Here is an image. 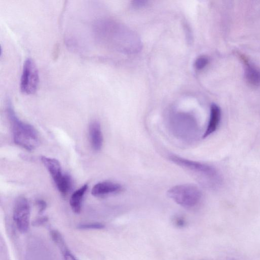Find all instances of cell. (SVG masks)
I'll list each match as a JSON object with an SVG mask.
<instances>
[{"label": "cell", "instance_id": "5b68a950", "mask_svg": "<svg viewBox=\"0 0 260 260\" xmlns=\"http://www.w3.org/2000/svg\"><path fill=\"white\" fill-rule=\"evenodd\" d=\"M168 158L176 165L192 172L215 178L218 176L216 170L212 167L200 162L191 161L175 155H171Z\"/></svg>", "mask_w": 260, "mask_h": 260}, {"label": "cell", "instance_id": "3957f363", "mask_svg": "<svg viewBox=\"0 0 260 260\" xmlns=\"http://www.w3.org/2000/svg\"><path fill=\"white\" fill-rule=\"evenodd\" d=\"M39 84V74L34 61L27 58L24 63L21 79L20 88L22 93L26 95L34 94Z\"/></svg>", "mask_w": 260, "mask_h": 260}, {"label": "cell", "instance_id": "e0dca14e", "mask_svg": "<svg viewBox=\"0 0 260 260\" xmlns=\"http://www.w3.org/2000/svg\"><path fill=\"white\" fill-rule=\"evenodd\" d=\"M37 205L38 207L39 212H43L46 208H47V204L44 201L42 200H38L36 202Z\"/></svg>", "mask_w": 260, "mask_h": 260}, {"label": "cell", "instance_id": "7a4b0ae2", "mask_svg": "<svg viewBox=\"0 0 260 260\" xmlns=\"http://www.w3.org/2000/svg\"><path fill=\"white\" fill-rule=\"evenodd\" d=\"M167 195L177 204L185 208H193L200 203L202 193L197 187L180 185L170 189Z\"/></svg>", "mask_w": 260, "mask_h": 260}, {"label": "cell", "instance_id": "ac0fdd59", "mask_svg": "<svg viewBox=\"0 0 260 260\" xmlns=\"http://www.w3.org/2000/svg\"><path fill=\"white\" fill-rule=\"evenodd\" d=\"M48 221V219L45 217L40 218L36 220L35 222V224L37 225H41Z\"/></svg>", "mask_w": 260, "mask_h": 260}, {"label": "cell", "instance_id": "d6986e66", "mask_svg": "<svg viewBox=\"0 0 260 260\" xmlns=\"http://www.w3.org/2000/svg\"><path fill=\"white\" fill-rule=\"evenodd\" d=\"M146 3V1H136L134 2V4L136 7H141L144 6Z\"/></svg>", "mask_w": 260, "mask_h": 260}, {"label": "cell", "instance_id": "52a82bcc", "mask_svg": "<svg viewBox=\"0 0 260 260\" xmlns=\"http://www.w3.org/2000/svg\"><path fill=\"white\" fill-rule=\"evenodd\" d=\"M122 190L118 183L112 181H103L97 183L91 190V194L95 197H102L116 193Z\"/></svg>", "mask_w": 260, "mask_h": 260}, {"label": "cell", "instance_id": "8992f818", "mask_svg": "<svg viewBox=\"0 0 260 260\" xmlns=\"http://www.w3.org/2000/svg\"><path fill=\"white\" fill-rule=\"evenodd\" d=\"M41 160L53 178L56 186L63 180L66 174H63L60 164L58 160L45 156Z\"/></svg>", "mask_w": 260, "mask_h": 260}, {"label": "cell", "instance_id": "7c38bea8", "mask_svg": "<svg viewBox=\"0 0 260 260\" xmlns=\"http://www.w3.org/2000/svg\"><path fill=\"white\" fill-rule=\"evenodd\" d=\"M51 236L54 241L57 244V246L61 249L62 252L67 249L64 239L58 231H52L51 232Z\"/></svg>", "mask_w": 260, "mask_h": 260}, {"label": "cell", "instance_id": "5bb4252c", "mask_svg": "<svg viewBox=\"0 0 260 260\" xmlns=\"http://www.w3.org/2000/svg\"><path fill=\"white\" fill-rule=\"evenodd\" d=\"M105 226L101 223L84 224L78 226V228L81 229H102Z\"/></svg>", "mask_w": 260, "mask_h": 260}, {"label": "cell", "instance_id": "9a60e30c", "mask_svg": "<svg viewBox=\"0 0 260 260\" xmlns=\"http://www.w3.org/2000/svg\"><path fill=\"white\" fill-rule=\"evenodd\" d=\"M174 223L176 227L182 228L186 226V221L184 218L178 217L174 219Z\"/></svg>", "mask_w": 260, "mask_h": 260}, {"label": "cell", "instance_id": "30bf717a", "mask_svg": "<svg viewBox=\"0 0 260 260\" xmlns=\"http://www.w3.org/2000/svg\"><path fill=\"white\" fill-rule=\"evenodd\" d=\"M88 189V185L85 184L78 190L75 191L71 196L70 206L73 211L79 214L81 212L83 198Z\"/></svg>", "mask_w": 260, "mask_h": 260}, {"label": "cell", "instance_id": "277c9868", "mask_svg": "<svg viewBox=\"0 0 260 260\" xmlns=\"http://www.w3.org/2000/svg\"><path fill=\"white\" fill-rule=\"evenodd\" d=\"M30 213V206L27 199L24 197L18 198L15 203L13 218L21 233H26L29 230Z\"/></svg>", "mask_w": 260, "mask_h": 260}, {"label": "cell", "instance_id": "4fadbf2b", "mask_svg": "<svg viewBox=\"0 0 260 260\" xmlns=\"http://www.w3.org/2000/svg\"><path fill=\"white\" fill-rule=\"evenodd\" d=\"M209 62V59L206 56H203L199 57L195 62V67L198 70H202L204 68Z\"/></svg>", "mask_w": 260, "mask_h": 260}, {"label": "cell", "instance_id": "2e32d148", "mask_svg": "<svg viewBox=\"0 0 260 260\" xmlns=\"http://www.w3.org/2000/svg\"><path fill=\"white\" fill-rule=\"evenodd\" d=\"M63 253L64 260H78L68 249L64 251Z\"/></svg>", "mask_w": 260, "mask_h": 260}, {"label": "cell", "instance_id": "ba28073f", "mask_svg": "<svg viewBox=\"0 0 260 260\" xmlns=\"http://www.w3.org/2000/svg\"><path fill=\"white\" fill-rule=\"evenodd\" d=\"M89 135L91 146L96 151L101 150L103 137L100 124L98 121L91 122L89 126Z\"/></svg>", "mask_w": 260, "mask_h": 260}, {"label": "cell", "instance_id": "6da1fadb", "mask_svg": "<svg viewBox=\"0 0 260 260\" xmlns=\"http://www.w3.org/2000/svg\"><path fill=\"white\" fill-rule=\"evenodd\" d=\"M6 113L12 127L15 144L28 150L35 149L39 144L38 134L35 129L19 119L10 101L6 105Z\"/></svg>", "mask_w": 260, "mask_h": 260}, {"label": "cell", "instance_id": "9c48e42d", "mask_svg": "<svg viewBox=\"0 0 260 260\" xmlns=\"http://www.w3.org/2000/svg\"><path fill=\"white\" fill-rule=\"evenodd\" d=\"M221 118V110L216 104H212L210 108V115L207 129L203 135V139H206L217 130Z\"/></svg>", "mask_w": 260, "mask_h": 260}, {"label": "cell", "instance_id": "8fae6325", "mask_svg": "<svg viewBox=\"0 0 260 260\" xmlns=\"http://www.w3.org/2000/svg\"><path fill=\"white\" fill-rule=\"evenodd\" d=\"M245 76L247 82L251 85L258 86L260 85V70L255 66L246 62Z\"/></svg>", "mask_w": 260, "mask_h": 260}]
</instances>
